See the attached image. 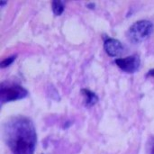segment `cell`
Here are the masks:
<instances>
[{
  "mask_svg": "<svg viewBox=\"0 0 154 154\" xmlns=\"http://www.w3.org/2000/svg\"><path fill=\"white\" fill-rule=\"evenodd\" d=\"M5 141L13 154H34L37 134L31 119L23 116L10 117L3 128Z\"/></svg>",
  "mask_w": 154,
  "mask_h": 154,
  "instance_id": "1",
  "label": "cell"
},
{
  "mask_svg": "<svg viewBox=\"0 0 154 154\" xmlns=\"http://www.w3.org/2000/svg\"><path fill=\"white\" fill-rule=\"evenodd\" d=\"M28 96V91L19 84L14 82H2L0 86V102L5 103L23 99Z\"/></svg>",
  "mask_w": 154,
  "mask_h": 154,
  "instance_id": "2",
  "label": "cell"
},
{
  "mask_svg": "<svg viewBox=\"0 0 154 154\" xmlns=\"http://www.w3.org/2000/svg\"><path fill=\"white\" fill-rule=\"evenodd\" d=\"M153 23L148 20H140L135 22L128 30V39L134 43H140L148 39L153 32Z\"/></svg>",
  "mask_w": 154,
  "mask_h": 154,
  "instance_id": "3",
  "label": "cell"
},
{
  "mask_svg": "<svg viewBox=\"0 0 154 154\" xmlns=\"http://www.w3.org/2000/svg\"><path fill=\"white\" fill-rule=\"evenodd\" d=\"M115 62L118 68L126 73H134L139 69L141 66V60L138 55H132L125 58L116 59Z\"/></svg>",
  "mask_w": 154,
  "mask_h": 154,
  "instance_id": "4",
  "label": "cell"
},
{
  "mask_svg": "<svg viewBox=\"0 0 154 154\" xmlns=\"http://www.w3.org/2000/svg\"><path fill=\"white\" fill-rule=\"evenodd\" d=\"M104 49L110 57H118L124 52L122 42L114 38H106L104 42Z\"/></svg>",
  "mask_w": 154,
  "mask_h": 154,
  "instance_id": "5",
  "label": "cell"
},
{
  "mask_svg": "<svg viewBox=\"0 0 154 154\" xmlns=\"http://www.w3.org/2000/svg\"><path fill=\"white\" fill-rule=\"evenodd\" d=\"M81 94L84 97V102L87 107H91L95 106L98 101V97L89 89H81Z\"/></svg>",
  "mask_w": 154,
  "mask_h": 154,
  "instance_id": "6",
  "label": "cell"
},
{
  "mask_svg": "<svg viewBox=\"0 0 154 154\" xmlns=\"http://www.w3.org/2000/svg\"><path fill=\"white\" fill-rule=\"evenodd\" d=\"M51 8L53 11V14L57 16L61 15V14L64 11V3L61 1H52L51 3Z\"/></svg>",
  "mask_w": 154,
  "mask_h": 154,
  "instance_id": "7",
  "label": "cell"
},
{
  "mask_svg": "<svg viewBox=\"0 0 154 154\" xmlns=\"http://www.w3.org/2000/svg\"><path fill=\"white\" fill-rule=\"evenodd\" d=\"M15 58H16V56H11V57H8V58L3 60L2 62H1L0 67H1L2 69H4V68H5V67L10 66V65L14 62V60H15Z\"/></svg>",
  "mask_w": 154,
  "mask_h": 154,
  "instance_id": "8",
  "label": "cell"
},
{
  "mask_svg": "<svg viewBox=\"0 0 154 154\" xmlns=\"http://www.w3.org/2000/svg\"><path fill=\"white\" fill-rule=\"evenodd\" d=\"M147 76H148V77H152V78H154V69H152V70H150V71L148 72Z\"/></svg>",
  "mask_w": 154,
  "mask_h": 154,
  "instance_id": "9",
  "label": "cell"
},
{
  "mask_svg": "<svg viewBox=\"0 0 154 154\" xmlns=\"http://www.w3.org/2000/svg\"><path fill=\"white\" fill-rule=\"evenodd\" d=\"M153 154H154V148H153Z\"/></svg>",
  "mask_w": 154,
  "mask_h": 154,
  "instance_id": "10",
  "label": "cell"
}]
</instances>
